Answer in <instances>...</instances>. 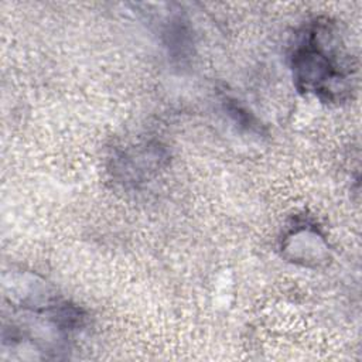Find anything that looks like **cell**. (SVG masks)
I'll list each match as a JSON object with an SVG mask.
<instances>
[{
	"instance_id": "cell-1",
	"label": "cell",
	"mask_w": 362,
	"mask_h": 362,
	"mask_svg": "<svg viewBox=\"0 0 362 362\" xmlns=\"http://www.w3.org/2000/svg\"><path fill=\"white\" fill-rule=\"evenodd\" d=\"M354 64L337 27L315 21L293 52L297 86L324 102H342L354 89Z\"/></svg>"
}]
</instances>
